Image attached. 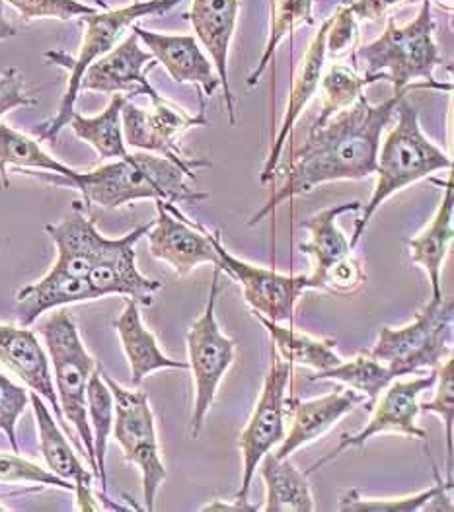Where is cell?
Here are the masks:
<instances>
[{
    "mask_svg": "<svg viewBox=\"0 0 454 512\" xmlns=\"http://www.w3.org/2000/svg\"><path fill=\"white\" fill-rule=\"evenodd\" d=\"M291 378L293 365L273 353L254 413L238 439V448L242 454V483L234 497V501L238 503H248L252 481L256 477V470L260 468L262 458L285 439L289 398L287 390Z\"/></svg>",
    "mask_w": 454,
    "mask_h": 512,
    "instance_id": "obj_11",
    "label": "cell"
},
{
    "mask_svg": "<svg viewBox=\"0 0 454 512\" xmlns=\"http://www.w3.org/2000/svg\"><path fill=\"white\" fill-rule=\"evenodd\" d=\"M18 36V30L6 20V14H4V2L0 0V41L4 39H10V37Z\"/></svg>",
    "mask_w": 454,
    "mask_h": 512,
    "instance_id": "obj_44",
    "label": "cell"
},
{
    "mask_svg": "<svg viewBox=\"0 0 454 512\" xmlns=\"http://www.w3.org/2000/svg\"><path fill=\"white\" fill-rule=\"evenodd\" d=\"M351 61L367 84L388 80L394 92L408 94L414 88L453 90L451 84L435 78V69L445 65V59L435 41L431 0L421 2L416 18L408 26H398L390 14L386 30L375 41L357 47Z\"/></svg>",
    "mask_w": 454,
    "mask_h": 512,
    "instance_id": "obj_3",
    "label": "cell"
},
{
    "mask_svg": "<svg viewBox=\"0 0 454 512\" xmlns=\"http://www.w3.org/2000/svg\"><path fill=\"white\" fill-rule=\"evenodd\" d=\"M435 470V485L419 491L414 495L406 497H384V499H375V497H365L359 489H349L341 495L338 509L343 512H416L425 509L429 503L437 499H447L445 493L453 489V481H443L441 472L437 466Z\"/></svg>",
    "mask_w": 454,
    "mask_h": 512,
    "instance_id": "obj_34",
    "label": "cell"
},
{
    "mask_svg": "<svg viewBox=\"0 0 454 512\" xmlns=\"http://www.w3.org/2000/svg\"><path fill=\"white\" fill-rule=\"evenodd\" d=\"M10 6H14L24 20H43V18H55V20H71L98 12V8L84 4L80 0H2Z\"/></svg>",
    "mask_w": 454,
    "mask_h": 512,
    "instance_id": "obj_39",
    "label": "cell"
},
{
    "mask_svg": "<svg viewBox=\"0 0 454 512\" xmlns=\"http://www.w3.org/2000/svg\"><path fill=\"white\" fill-rule=\"evenodd\" d=\"M260 466L265 483V503L262 511H316L308 476L291 462V458H277L273 452H267Z\"/></svg>",
    "mask_w": 454,
    "mask_h": 512,
    "instance_id": "obj_27",
    "label": "cell"
},
{
    "mask_svg": "<svg viewBox=\"0 0 454 512\" xmlns=\"http://www.w3.org/2000/svg\"><path fill=\"white\" fill-rule=\"evenodd\" d=\"M38 100L24 94V76L12 67L0 74V119L8 111L36 106Z\"/></svg>",
    "mask_w": 454,
    "mask_h": 512,
    "instance_id": "obj_42",
    "label": "cell"
},
{
    "mask_svg": "<svg viewBox=\"0 0 454 512\" xmlns=\"http://www.w3.org/2000/svg\"><path fill=\"white\" fill-rule=\"evenodd\" d=\"M223 271L215 267L211 289L207 294V304L203 314L191 324L188 331V368L193 376L195 402L191 413V437H199L205 419L215 403L221 380L236 357V343L227 337L215 316L217 298L221 293Z\"/></svg>",
    "mask_w": 454,
    "mask_h": 512,
    "instance_id": "obj_8",
    "label": "cell"
},
{
    "mask_svg": "<svg viewBox=\"0 0 454 512\" xmlns=\"http://www.w3.org/2000/svg\"><path fill=\"white\" fill-rule=\"evenodd\" d=\"M86 415L92 429L94 440V458L98 468V479L102 485V495L108 491V474H106V456L108 442L114 431V396L110 386L102 376V366H96L88 380L86 388Z\"/></svg>",
    "mask_w": 454,
    "mask_h": 512,
    "instance_id": "obj_30",
    "label": "cell"
},
{
    "mask_svg": "<svg viewBox=\"0 0 454 512\" xmlns=\"http://www.w3.org/2000/svg\"><path fill=\"white\" fill-rule=\"evenodd\" d=\"M363 403H367L365 396L347 386L345 390H336L312 400H301L297 396L287 398L289 431L273 454L277 458H291L293 452L326 435L347 413Z\"/></svg>",
    "mask_w": 454,
    "mask_h": 512,
    "instance_id": "obj_21",
    "label": "cell"
},
{
    "mask_svg": "<svg viewBox=\"0 0 454 512\" xmlns=\"http://www.w3.org/2000/svg\"><path fill=\"white\" fill-rule=\"evenodd\" d=\"M102 376L114 396V435L129 464L137 466L143 477L145 509L154 511L160 485L166 481V466L156 435V421L149 394L139 388H123L102 368Z\"/></svg>",
    "mask_w": 454,
    "mask_h": 512,
    "instance_id": "obj_9",
    "label": "cell"
},
{
    "mask_svg": "<svg viewBox=\"0 0 454 512\" xmlns=\"http://www.w3.org/2000/svg\"><path fill=\"white\" fill-rule=\"evenodd\" d=\"M158 63L149 51L139 43V37L131 34L121 39L110 53L94 61L80 80V92H100V94H123L127 100L135 96H147L156 100L160 94L152 88L147 74Z\"/></svg>",
    "mask_w": 454,
    "mask_h": 512,
    "instance_id": "obj_17",
    "label": "cell"
},
{
    "mask_svg": "<svg viewBox=\"0 0 454 512\" xmlns=\"http://www.w3.org/2000/svg\"><path fill=\"white\" fill-rule=\"evenodd\" d=\"M30 403L34 407L36 425H38L39 452L45 460L47 470L75 485L73 493L76 497V511H100L102 507L96 503V495L92 487L94 474L86 470L84 464L80 462L67 433L61 429L59 421L55 419L51 407L36 392H30Z\"/></svg>",
    "mask_w": 454,
    "mask_h": 512,
    "instance_id": "obj_19",
    "label": "cell"
},
{
    "mask_svg": "<svg viewBox=\"0 0 454 512\" xmlns=\"http://www.w3.org/2000/svg\"><path fill=\"white\" fill-rule=\"evenodd\" d=\"M8 166L16 170H39L53 174H67L69 166L47 154L32 137L0 123V180L8 187Z\"/></svg>",
    "mask_w": 454,
    "mask_h": 512,
    "instance_id": "obj_32",
    "label": "cell"
},
{
    "mask_svg": "<svg viewBox=\"0 0 454 512\" xmlns=\"http://www.w3.org/2000/svg\"><path fill=\"white\" fill-rule=\"evenodd\" d=\"M437 380V368L431 370L429 374L410 378V380H392L382 392L379 398L369 407L371 419L367 421V425L355 433V435H341L340 444L326 454L324 458H320L318 462H314L304 474L310 476L316 470H320L322 466H326L328 462L336 460L341 452L349 450V448H357L363 446L365 442L382 433H394V435H404V437H412V439L427 440V433L417 425V415H419V396L433 388Z\"/></svg>",
    "mask_w": 454,
    "mask_h": 512,
    "instance_id": "obj_12",
    "label": "cell"
},
{
    "mask_svg": "<svg viewBox=\"0 0 454 512\" xmlns=\"http://www.w3.org/2000/svg\"><path fill=\"white\" fill-rule=\"evenodd\" d=\"M357 39V20L349 10L347 2L341 0L336 12L330 16V26L326 32V55L336 59L347 53Z\"/></svg>",
    "mask_w": 454,
    "mask_h": 512,
    "instance_id": "obj_40",
    "label": "cell"
},
{
    "mask_svg": "<svg viewBox=\"0 0 454 512\" xmlns=\"http://www.w3.org/2000/svg\"><path fill=\"white\" fill-rule=\"evenodd\" d=\"M131 30L137 34L139 41L145 43L154 61L166 69L174 82L195 84L203 98H211L217 92L221 78L195 36L160 34L139 24H133Z\"/></svg>",
    "mask_w": 454,
    "mask_h": 512,
    "instance_id": "obj_20",
    "label": "cell"
},
{
    "mask_svg": "<svg viewBox=\"0 0 454 512\" xmlns=\"http://www.w3.org/2000/svg\"><path fill=\"white\" fill-rule=\"evenodd\" d=\"M275 343V353L289 365L306 366L314 374L340 365L341 357L336 353L338 341L334 337H312L295 328L271 322L260 314H254Z\"/></svg>",
    "mask_w": 454,
    "mask_h": 512,
    "instance_id": "obj_28",
    "label": "cell"
},
{
    "mask_svg": "<svg viewBox=\"0 0 454 512\" xmlns=\"http://www.w3.org/2000/svg\"><path fill=\"white\" fill-rule=\"evenodd\" d=\"M0 483H32L39 487H55L73 493L75 485L67 479L38 466L36 462L20 456V452H0Z\"/></svg>",
    "mask_w": 454,
    "mask_h": 512,
    "instance_id": "obj_37",
    "label": "cell"
},
{
    "mask_svg": "<svg viewBox=\"0 0 454 512\" xmlns=\"http://www.w3.org/2000/svg\"><path fill=\"white\" fill-rule=\"evenodd\" d=\"M365 281H367V275H365L359 259H355L353 254H349L326 273V277L322 281V291L351 294L355 293L357 289H361Z\"/></svg>",
    "mask_w": 454,
    "mask_h": 512,
    "instance_id": "obj_41",
    "label": "cell"
},
{
    "mask_svg": "<svg viewBox=\"0 0 454 512\" xmlns=\"http://www.w3.org/2000/svg\"><path fill=\"white\" fill-rule=\"evenodd\" d=\"M26 176H34L41 182L59 187L78 189L84 197V205H100L102 209H119L135 201L154 199L168 203H199L207 201L209 193L195 191L186 183V172L164 156L152 152H135L114 162H108L90 172L67 174L39 172V170H16Z\"/></svg>",
    "mask_w": 454,
    "mask_h": 512,
    "instance_id": "obj_2",
    "label": "cell"
},
{
    "mask_svg": "<svg viewBox=\"0 0 454 512\" xmlns=\"http://www.w3.org/2000/svg\"><path fill=\"white\" fill-rule=\"evenodd\" d=\"M151 222L141 224L121 238H110L100 259L88 275V283L96 298L125 296L141 306H151L152 294L164 285L156 279L145 277L137 267L135 246L151 230Z\"/></svg>",
    "mask_w": 454,
    "mask_h": 512,
    "instance_id": "obj_16",
    "label": "cell"
},
{
    "mask_svg": "<svg viewBox=\"0 0 454 512\" xmlns=\"http://www.w3.org/2000/svg\"><path fill=\"white\" fill-rule=\"evenodd\" d=\"M125 102L127 98L123 94H114L102 113L94 117H84L75 111L69 121L76 137L94 148L100 160H117L129 154L121 121V110Z\"/></svg>",
    "mask_w": 454,
    "mask_h": 512,
    "instance_id": "obj_29",
    "label": "cell"
},
{
    "mask_svg": "<svg viewBox=\"0 0 454 512\" xmlns=\"http://www.w3.org/2000/svg\"><path fill=\"white\" fill-rule=\"evenodd\" d=\"M330 26V16L320 24L318 32L310 39L308 49L304 51L295 74H293V84H291V94H289V104L285 110L283 123L279 125V133L275 137V143L269 150V156L265 158L264 168L260 174V182L269 183L275 180V170L281 162L285 143L295 129L301 113L308 106V102L316 96L318 86H320V76L326 69V32Z\"/></svg>",
    "mask_w": 454,
    "mask_h": 512,
    "instance_id": "obj_22",
    "label": "cell"
},
{
    "mask_svg": "<svg viewBox=\"0 0 454 512\" xmlns=\"http://www.w3.org/2000/svg\"><path fill=\"white\" fill-rule=\"evenodd\" d=\"M39 333L47 347L45 351L49 355L59 407L67 425L73 427L76 439L80 440L84 458L96 477L98 468L94 458V440L86 415V388L98 363L86 351L75 320L65 308L53 310V314L39 324Z\"/></svg>",
    "mask_w": 454,
    "mask_h": 512,
    "instance_id": "obj_6",
    "label": "cell"
},
{
    "mask_svg": "<svg viewBox=\"0 0 454 512\" xmlns=\"http://www.w3.org/2000/svg\"><path fill=\"white\" fill-rule=\"evenodd\" d=\"M310 382L316 380H334L341 382L343 386L359 392L365 396L367 400V409L373 405V402L380 396V392L392 382L396 380V374L390 370V366L380 363L379 359H375L369 351L359 353L357 357L343 361L340 365L332 366L330 370L312 374L308 378Z\"/></svg>",
    "mask_w": 454,
    "mask_h": 512,
    "instance_id": "obj_31",
    "label": "cell"
},
{
    "mask_svg": "<svg viewBox=\"0 0 454 512\" xmlns=\"http://www.w3.org/2000/svg\"><path fill=\"white\" fill-rule=\"evenodd\" d=\"M453 211V180L449 178L445 182V195L433 219L429 220V224L417 236L404 240L410 248L412 263H416L427 273L433 300L443 298L441 273H443V263L447 259L449 248L453 244Z\"/></svg>",
    "mask_w": 454,
    "mask_h": 512,
    "instance_id": "obj_26",
    "label": "cell"
},
{
    "mask_svg": "<svg viewBox=\"0 0 454 512\" xmlns=\"http://www.w3.org/2000/svg\"><path fill=\"white\" fill-rule=\"evenodd\" d=\"M184 0H139L123 8L115 10H106V12H94L88 16H80L82 24L86 26V32L82 37V45L76 57H71L63 51H47L43 57L69 71V80H67V90L61 98V104L57 108L55 117L41 125L39 131V141H55L57 135L69 127V121L75 113L76 100L80 94V80L86 73V69L110 53L115 45L123 39L125 32H131V26L137 24L141 18L154 16V14H164L178 6Z\"/></svg>",
    "mask_w": 454,
    "mask_h": 512,
    "instance_id": "obj_5",
    "label": "cell"
},
{
    "mask_svg": "<svg viewBox=\"0 0 454 512\" xmlns=\"http://www.w3.org/2000/svg\"><path fill=\"white\" fill-rule=\"evenodd\" d=\"M149 102V108H139L131 100L123 104L121 121L125 145L168 158L170 162L178 164L188 178H195L197 170L201 168H211L209 160L190 158L180 143L191 127L211 125L205 115V102H201V111L195 115L168 102L164 96Z\"/></svg>",
    "mask_w": 454,
    "mask_h": 512,
    "instance_id": "obj_10",
    "label": "cell"
},
{
    "mask_svg": "<svg viewBox=\"0 0 454 512\" xmlns=\"http://www.w3.org/2000/svg\"><path fill=\"white\" fill-rule=\"evenodd\" d=\"M392 121L394 127L379 148L375 191L369 203L363 205V215L355 222V230L349 240V246L353 250L386 199L412 183L429 178L435 172L453 168V158L443 148L437 147L431 139H427V135L421 131L416 108L408 104L406 98L400 100Z\"/></svg>",
    "mask_w": 454,
    "mask_h": 512,
    "instance_id": "obj_4",
    "label": "cell"
},
{
    "mask_svg": "<svg viewBox=\"0 0 454 512\" xmlns=\"http://www.w3.org/2000/svg\"><path fill=\"white\" fill-rule=\"evenodd\" d=\"M312 24H314V0H273L271 24H269V36L265 41L264 55L258 67L248 76V86L254 88L260 82L267 67L273 63L275 51L285 41V37H293L297 28L312 26Z\"/></svg>",
    "mask_w": 454,
    "mask_h": 512,
    "instance_id": "obj_33",
    "label": "cell"
},
{
    "mask_svg": "<svg viewBox=\"0 0 454 512\" xmlns=\"http://www.w3.org/2000/svg\"><path fill=\"white\" fill-rule=\"evenodd\" d=\"M0 363L47 402L59 425H63V429L67 431V437L75 442L78 452L84 456L80 440L76 439L75 433L67 425L59 407L49 355L39 343L36 331L24 326L0 324Z\"/></svg>",
    "mask_w": 454,
    "mask_h": 512,
    "instance_id": "obj_18",
    "label": "cell"
},
{
    "mask_svg": "<svg viewBox=\"0 0 454 512\" xmlns=\"http://www.w3.org/2000/svg\"><path fill=\"white\" fill-rule=\"evenodd\" d=\"M221 271L244 291V298L254 310L271 322L285 324L293 320L295 306L304 291H310L308 275H285L260 265H252L232 256L221 240V230L209 232Z\"/></svg>",
    "mask_w": 454,
    "mask_h": 512,
    "instance_id": "obj_13",
    "label": "cell"
},
{
    "mask_svg": "<svg viewBox=\"0 0 454 512\" xmlns=\"http://www.w3.org/2000/svg\"><path fill=\"white\" fill-rule=\"evenodd\" d=\"M361 209V201H349L322 209L301 222L310 234L308 242L299 244V250L304 256L312 259V273L308 275L310 291H322V281L326 273L343 257L353 252L347 236L338 228V219L345 213H359Z\"/></svg>",
    "mask_w": 454,
    "mask_h": 512,
    "instance_id": "obj_24",
    "label": "cell"
},
{
    "mask_svg": "<svg viewBox=\"0 0 454 512\" xmlns=\"http://www.w3.org/2000/svg\"><path fill=\"white\" fill-rule=\"evenodd\" d=\"M114 330L119 335L125 359L129 363L133 388H139L141 382L156 370L188 368V363L174 361L160 349L154 333L145 326L139 304L135 300L125 298V308L119 318L114 320Z\"/></svg>",
    "mask_w": 454,
    "mask_h": 512,
    "instance_id": "obj_25",
    "label": "cell"
},
{
    "mask_svg": "<svg viewBox=\"0 0 454 512\" xmlns=\"http://www.w3.org/2000/svg\"><path fill=\"white\" fill-rule=\"evenodd\" d=\"M240 0H193L186 18L190 20L195 39L203 45L225 88L228 123L236 125V106L228 84V51L236 32Z\"/></svg>",
    "mask_w": 454,
    "mask_h": 512,
    "instance_id": "obj_23",
    "label": "cell"
},
{
    "mask_svg": "<svg viewBox=\"0 0 454 512\" xmlns=\"http://www.w3.org/2000/svg\"><path fill=\"white\" fill-rule=\"evenodd\" d=\"M84 201H73L71 211L57 224H47L45 232L57 248V259L49 269V277L69 283L86 293L96 294L88 283V275L102 256L110 238L100 234L94 219L88 217Z\"/></svg>",
    "mask_w": 454,
    "mask_h": 512,
    "instance_id": "obj_15",
    "label": "cell"
},
{
    "mask_svg": "<svg viewBox=\"0 0 454 512\" xmlns=\"http://www.w3.org/2000/svg\"><path fill=\"white\" fill-rule=\"evenodd\" d=\"M365 76L355 67L334 63L320 76V92H322V108L314 121V125L326 123L336 113L351 108L367 88Z\"/></svg>",
    "mask_w": 454,
    "mask_h": 512,
    "instance_id": "obj_35",
    "label": "cell"
},
{
    "mask_svg": "<svg viewBox=\"0 0 454 512\" xmlns=\"http://www.w3.org/2000/svg\"><path fill=\"white\" fill-rule=\"evenodd\" d=\"M30 403V392L0 372V433L8 439L12 452H20L18 421Z\"/></svg>",
    "mask_w": 454,
    "mask_h": 512,
    "instance_id": "obj_38",
    "label": "cell"
},
{
    "mask_svg": "<svg viewBox=\"0 0 454 512\" xmlns=\"http://www.w3.org/2000/svg\"><path fill=\"white\" fill-rule=\"evenodd\" d=\"M437 390L433 400L419 403V413H433L443 421L445 442H447V476L453 481L454 454V361L453 357L445 359L437 366Z\"/></svg>",
    "mask_w": 454,
    "mask_h": 512,
    "instance_id": "obj_36",
    "label": "cell"
},
{
    "mask_svg": "<svg viewBox=\"0 0 454 512\" xmlns=\"http://www.w3.org/2000/svg\"><path fill=\"white\" fill-rule=\"evenodd\" d=\"M156 219L147 232L152 256L168 263L178 277H188L191 271L203 263L221 269V261L211 242L209 230L188 219L176 203L154 201Z\"/></svg>",
    "mask_w": 454,
    "mask_h": 512,
    "instance_id": "obj_14",
    "label": "cell"
},
{
    "mask_svg": "<svg viewBox=\"0 0 454 512\" xmlns=\"http://www.w3.org/2000/svg\"><path fill=\"white\" fill-rule=\"evenodd\" d=\"M355 20L361 22H377L380 18H388L394 8L416 4L423 0H345ZM449 6L453 0H445Z\"/></svg>",
    "mask_w": 454,
    "mask_h": 512,
    "instance_id": "obj_43",
    "label": "cell"
},
{
    "mask_svg": "<svg viewBox=\"0 0 454 512\" xmlns=\"http://www.w3.org/2000/svg\"><path fill=\"white\" fill-rule=\"evenodd\" d=\"M406 94L394 92L373 106L365 94L322 125H312L301 147L295 148L289 166H277L285 182L273 189L264 207L248 220V226L275 213L285 201L310 193L314 187L332 182H353L375 176L380 137L392 123L396 108Z\"/></svg>",
    "mask_w": 454,
    "mask_h": 512,
    "instance_id": "obj_1",
    "label": "cell"
},
{
    "mask_svg": "<svg viewBox=\"0 0 454 512\" xmlns=\"http://www.w3.org/2000/svg\"><path fill=\"white\" fill-rule=\"evenodd\" d=\"M8 511V507H4V505H0V512Z\"/></svg>",
    "mask_w": 454,
    "mask_h": 512,
    "instance_id": "obj_45",
    "label": "cell"
},
{
    "mask_svg": "<svg viewBox=\"0 0 454 512\" xmlns=\"http://www.w3.org/2000/svg\"><path fill=\"white\" fill-rule=\"evenodd\" d=\"M453 300H429L402 328H382L369 353L400 376L435 370L453 355Z\"/></svg>",
    "mask_w": 454,
    "mask_h": 512,
    "instance_id": "obj_7",
    "label": "cell"
}]
</instances>
